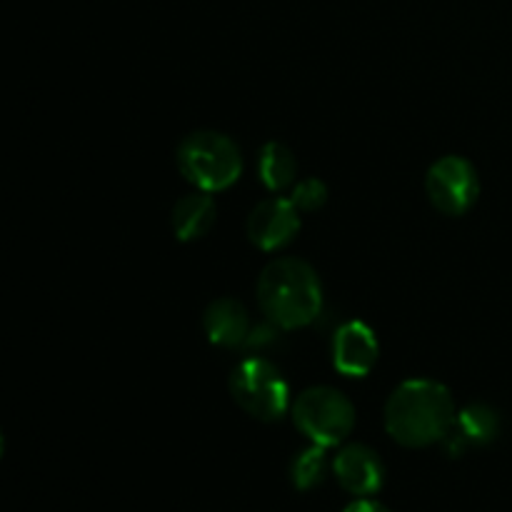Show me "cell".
<instances>
[{"instance_id":"obj_9","label":"cell","mask_w":512,"mask_h":512,"mask_svg":"<svg viewBox=\"0 0 512 512\" xmlns=\"http://www.w3.org/2000/svg\"><path fill=\"white\" fill-rule=\"evenodd\" d=\"M333 473L340 488L355 498H370L383 488L385 465L373 448L363 443H350L338 450L333 460Z\"/></svg>"},{"instance_id":"obj_7","label":"cell","mask_w":512,"mask_h":512,"mask_svg":"<svg viewBox=\"0 0 512 512\" xmlns=\"http://www.w3.org/2000/svg\"><path fill=\"white\" fill-rule=\"evenodd\" d=\"M300 210L290 203V198H265L260 200L248 215V238L255 248L273 253L295 240L300 230Z\"/></svg>"},{"instance_id":"obj_11","label":"cell","mask_w":512,"mask_h":512,"mask_svg":"<svg viewBox=\"0 0 512 512\" xmlns=\"http://www.w3.org/2000/svg\"><path fill=\"white\" fill-rule=\"evenodd\" d=\"M203 330L210 343L235 348V345L245 343L250 335L248 310L233 298L213 300L203 313Z\"/></svg>"},{"instance_id":"obj_1","label":"cell","mask_w":512,"mask_h":512,"mask_svg":"<svg viewBox=\"0 0 512 512\" xmlns=\"http://www.w3.org/2000/svg\"><path fill=\"white\" fill-rule=\"evenodd\" d=\"M453 393L438 380H405L385 403V430L405 448H428L448 435L455 420Z\"/></svg>"},{"instance_id":"obj_10","label":"cell","mask_w":512,"mask_h":512,"mask_svg":"<svg viewBox=\"0 0 512 512\" xmlns=\"http://www.w3.org/2000/svg\"><path fill=\"white\" fill-rule=\"evenodd\" d=\"M500 433V418L490 405L485 403H473L465 405L463 410L455 413L453 425H450L448 435H445L440 443H443L445 453L450 458H458L465 450L470 448H483L490 445Z\"/></svg>"},{"instance_id":"obj_17","label":"cell","mask_w":512,"mask_h":512,"mask_svg":"<svg viewBox=\"0 0 512 512\" xmlns=\"http://www.w3.org/2000/svg\"><path fill=\"white\" fill-rule=\"evenodd\" d=\"M3 450H5V438L3 433H0V458H3Z\"/></svg>"},{"instance_id":"obj_5","label":"cell","mask_w":512,"mask_h":512,"mask_svg":"<svg viewBox=\"0 0 512 512\" xmlns=\"http://www.w3.org/2000/svg\"><path fill=\"white\" fill-rule=\"evenodd\" d=\"M228 385L238 408L263 423L280 420L290 410V388L270 360L245 358L233 368Z\"/></svg>"},{"instance_id":"obj_15","label":"cell","mask_w":512,"mask_h":512,"mask_svg":"<svg viewBox=\"0 0 512 512\" xmlns=\"http://www.w3.org/2000/svg\"><path fill=\"white\" fill-rule=\"evenodd\" d=\"M290 203L300 210V213H313L328 203V188L323 180L318 178H305L298 180L290 190Z\"/></svg>"},{"instance_id":"obj_3","label":"cell","mask_w":512,"mask_h":512,"mask_svg":"<svg viewBox=\"0 0 512 512\" xmlns=\"http://www.w3.org/2000/svg\"><path fill=\"white\" fill-rule=\"evenodd\" d=\"M178 170L190 185L203 193H220L238 183L243 173L240 148L230 135L218 130H198L178 145Z\"/></svg>"},{"instance_id":"obj_13","label":"cell","mask_w":512,"mask_h":512,"mask_svg":"<svg viewBox=\"0 0 512 512\" xmlns=\"http://www.w3.org/2000/svg\"><path fill=\"white\" fill-rule=\"evenodd\" d=\"M295 175H298V160H295L293 150L288 145L270 140L260 148L258 178L263 180L265 188L280 193V190L290 188L295 183Z\"/></svg>"},{"instance_id":"obj_16","label":"cell","mask_w":512,"mask_h":512,"mask_svg":"<svg viewBox=\"0 0 512 512\" xmlns=\"http://www.w3.org/2000/svg\"><path fill=\"white\" fill-rule=\"evenodd\" d=\"M345 512H390V510L370 498H358L355 503H350L348 508H345Z\"/></svg>"},{"instance_id":"obj_4","label":"cell","mask_w":512,"mask_h":512,"mask_svg":"<svg viewBox=\"0 0 512 512\" xmlns=\"http://www.w3.org/2000/svg\"><path fill=\"white\" fill-rule=\"evenodd\" d=\"M295 428L313 445L333 448L355 428V408L345 393L330 385L303 390L293 403Z\"/></svg>"},{"instance_id":"obj_6","label":"cell","mask_w":512,"mask_h":512,"mask_svg":"<svg viewBox=\"0 0 512 512\" xmlns=\"http://www.w3.org/2000/svg\"><path fill=\"white\" fill-rule=\"evenodd\" d=\"M425 193L438 213L458 218L465 215L480 195L478 170L460 155H445L430 165L425 175Z\"/></svg>"},{"instance_id":"obj_8","label":"cell","mask_w":512,"mask_h":512,"mask_svg":"<svg viewBox=\"0 0 512 512\" xmlns=\"http://www.w3.org/2000/svg\"><path fill=\"white\" fill-rule=\"evenodd\" d=\"M380 345L363 320H348L335 330L333 365L345 378H365L378 365Z\"/></svg>"},{"instance_id":"obj_14","label":"cell","mask_w":512,"mask_h":512,"mask_svg":"<svg viewBox=\"0 0 512 512\" xmlns=\"http://www.w3.org/2000/svg\"><path fill=\"white\" fill-rule=\"evenodd\" d=\"M325 450L328 448H323V445H310L303 453L295 455L293 465H290V478H293L295 488L313 490L323 483L330 468Z\"/></svg>"},{"instance_id":"obj_12","label":"cell","mask_w":512,"mask_h":512,"mask_svg":"<svg viewBox=\"0 0 512 512\" xmlns=\"http://www.w3.org/2000/svg\"><path fill=\"white\" fill-rule=\"evenodd\" d=\"M215 200L210 198V193L203 190H195V193L183 195L178 203L173 205V215H170V225H173L175 238L190 243V240H198L203 235H208V230L215 223Z\"/></svg>"},{"instance_id":"obj_2","label":"cell","mask_w":512,"mask_h":512,"mask_svg":"<svg viewBox=\"0 0 512 512\" xmlns=\"http://www.w3.org/2000/svg\"><path fill=\"white\" fill-rule=\"evenodd\" d=\"M258 303L270 323L298 330L313 323L323 310V285L313 265L285 255L270 260L260 273Z\"/></svg>"}]
</instances>
